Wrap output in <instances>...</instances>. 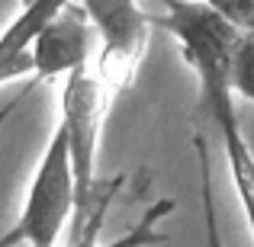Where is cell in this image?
I'll return each mask as SVG.
<instances>
[{
	"mask_svg": "<svg viewBox=\"0 0 254 247\" xmlns=\"http://www.w3.org/2000/svg\"><path fill=\"white\" fill-rule=\"evenodd\" d=\"M161 6L164 16L158 23L177 39L184 58L196 74L199 106L219 132L232 190H235L248 235L254 241V151L242 132L235 112V93L229 87V58L242 26H235L206 0H161Z\"/></svg>",
	"mask_w": 254,
	"mask_h": 247,
	"instance_id": "cell-1",
	"label": "cell"
},
{
	"mask_svg": "<svg viewBox=\"0 0 254 247\" xmlns=\"http://www.w3.org/2000/svg\"><path fill=\"white\" fill-rule=\"evenodd\" d=\"M74 212H77V180H74V164H71L68 132L58 122L42 157H39L29 190H26L23 212H19L16 225L0 238V247H16V244L55 247Z\"/></svg>",
	"mask_w": 254,
	"mask_h": 247,
	"instance_id": "cell-2",
	"label": "cell"
},
{
	"mask_svg": "<svg viewBox=\"0 0 254 247\" xmlns=\"http://www.w3.org/2000/svg\"><path fill=\"white\" fill-rule=\"evenodd\" d=\"M81 6L97 36L93 74L110 97L123 93L135 81V71L148 49V13L138 6V0H81Z\"/></svg>",
	"mask_w": 254,
	"mask_h": 247,
	"instance_id": "cell-3",
	"label": "cell"
},
{
	"mask_svg": "<svg viewBox=\"0 0 254 247\" xmlns=\"http://www.w3.org/2000/svg\"><path fill=\"white\" fill-rule=\"evenodd\" d=\"M110 103V93L103 90L100 77L93 68H77L64 77L62 87V119L58 122L68 132V148H71V164H74V180H77V218L90 212L97 202V148H100V125L103 112Z\"/></svg>",
	"mask_w": 254,
	"mask_h": 247,
	"instance_id": "cell-4",
	"label": "cell"
},
{
	"mask_svg": "<svg viewBox=\"0 0 254 247\" xmlns=\"http://www.w3.org/2000/svg\"><path fill=\"white\" fill-rule=\"evenodd\" d=\"M93 26L84 6L68 3L32 42V81H58L93 58Z\"/></svg>",
	"mask_w": 254,
	"mask_h": 247,
	"instance_id": "cell-5",
	"label": "cell"
},
{
	"mask_svg": "<svg viewBox=\"0 0 254 247\" xmlns=\"http://www.w3.org/2000/svg\"><path fill=\"white\" fill-rule=\"evenodd\" d=\"M71 0H23L19 16L0 32V87L32 74V42Z\"/></svg>",
	"mask_w": 254,
	"mask_h": 247,
	"instance_id": "cell-6",
	"label": "cell"
},
{
	"mask_svg": "<svg viewBox=\"0 0 254 247\" xmlns=\"http://www.w3.org/2000/svg\"><path fill=\"white\" fill-rule=\"evenodd\" d=\"M113 186H100L97 202H93L90 212L81 218V231H77L74 247H158V244L168 241V235L161 231V222L177 209L174 199H155V202L148 205V212H145L129 231H123V235L113 238V241H100V228H103L106 205H110V199H113Z\"/></svg>",
	"mask_w": 254,
	"mask_h": 247,
	"instance_id": "cell-7",
	"label": "cell"
},
{
	"mask_svg": "<svg viewBox=\"0 0 254 247\" xmlns=\"http://www.w3.org/2000/svg\"><path fill=\"white\" fill-rule=\"evenodd\" d=\"M229 87L235 97L254 103V29H242L229 58Z\"/></svg>",
	"mask_w": 254,
	"mask_h": 247,
	"instance_id": "cell-8",
	"label": "cell"
},
{
	"mask_svg": "<svg viewBox=\"0 0 254 247\" xmlns=\"http://www.w3.org/2000/svg\"><path fill=\"white\" fill-rule=\"evenodd\" d=\"M196 151H199V170H203V196H206V231H209V247H222V244H219V231H216L212 190H209V154H206V138H196Z\"/></svg>",
	"mask_w": 254,
	"mask_h": 247,
	"instance_id": "cell-9",
	"label": "cell"
},
{
	"mask_svg": "<svg viewBox=\"0 0 254 247\" xmlns=\"http://www.w3.org/2000/svg\"><path fill=\"white\" fill-rule=\"evenodd\" d=\"M242 29H254V0H206Z\"/></svg>",
	"mask_w": 254,
	"mask_h": 247,
	"instance_id": "cell-10",
	"label": "cell"
}]
</instances>
